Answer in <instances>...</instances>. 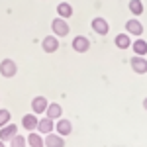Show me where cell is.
I'll list each match as a JSON object with an SVG mask.
<instances>
[{"label":"cell","instance_id":"cell-20","mask_svg":"<svg viewBox=\"0 0 147 147\" xmlns=\"http://www.w3.org/2000/svg\"><path fill=\"white\" fill-rule=\"evenodd\" d=\"M10 147H26V137L16 134V136L10 139Z\"/></svg>","mask_w":147,"mask_h":147},{"label":"cell","instance_id":"cell-21","mask_svg":"<svg viewBox=\"0 0 147 147\" xmlns=\"http://www.w3.org/2000/svg\"><path fill=\"white\" fill-rule=\"evenodd\" d=\"M10 120H12V114L2 108V110H0V127L6 125V124H10Z\"/></svg>","mask_w":147,"mask_h":147},{"label":"cell","instance_id":"cell-15","mask_svg":"<svg viewBox=\"0 0 147 147\" xmlns=\"http://www.w3.org/2000/svg\"><path fill=\"white\" fill-rule=\"evenodd\" d=\"M26 143H28L30 147H45L43 137H41V134H37V131H30V136H28V139H26Z\"/></svg>","mask_w":147,"mask_h":147},{"label":"cell","instance_id":"cell-12","mask_svg":"<svg viewBox=\"0 0 147 147\" xmlns=\"http://www.w3.org/2000/svg\"><path fill=\"white\" fill-rule=\"evenodd\" d=\"M125 34H129V35H141L143 34V26H141V22L139 20H127L125 22Z\"/></svg>","mask_w":147,"mask_h":147},{"label":"cell","instance_id":"cell-11","mask_svg":"<svg viewBox=\"0 0 147 147\" xmlns=\"http://www.w3.org/2000/svg\"><path fill=\"white\" fill-rule=\"evenodd\" d=\"M47 98L45 96H35L34 100H32V112L34 114H45L47 110Z\"/></svg>","mask_w":147,"mask_h":147},{"label":"cell","instance_id":"cell-7","mask_svg":"<svg viewBox=\"0 0 147 147\" xmlns=\"http://www.w3.org/2000/svg\"><path fill=\"white\" fill-rule=\"evenodd\" d=\"M43 143H45V147H65V139H63V136L51 131V134H45Z\"/></svg>","mask_w":147,"mask_h":147},{"label":"cell","instance_id":"cell-13","mask_svg":"<svg viewBox=\"0 0 147 147\" xmlns=\"http://www.w3.org/2000/svg\"><path fill=\"white\" fill-rule=\"evenodd\" d=\"M45 114H47V118H51V120H59L63 116V108H61V104L53 102V104H47Z\"/></svg>","mask_w":147,"mask_h":147},{"label":"cell","instance_id":"cell-22","mask_svg":"<svg viewBox=\"0 0 147 147\" xmlns=\"http://www.w3.org/2000/svg\"><path fill=\"white\" fill-rule=\"evenodd\" d=\"M143 108H145V112H147V98L143 100Z\"/></svg>","mask_w":147,"mask_h":147},{"label":"cell","instance_id":"cell-23","mask_svg":"<svg viewBox=\"0 0 147 147\" xmlns=\"http://www.w3.org/2000/svg\"><path fill=\"white\" fill-rule=\"evenodd\" d=\"M0 147H6V145H4V141H2V139H0Z\"/></svg>","mask_w":147,"mask_h":147},{"label":"cell","instance_id":"cell-14","mask_svg":"<svg viewBox=\"0 0 147 147\" xmlns=\"http://www.w3.org/2000/svg\"><path fill=\"white\" fill-rule=\"evenodd\" d=\"M22 125H24V129H28V131H35V129H37V116H35V114L24 116L22 118Z\"/></svg>","mask_w":147,"mask_h":147},{"label":"cell","instance_id":"cell-19","mask_svg":"<svg viewBox=\"0 0 147 147\" xmlns=\"http://www.w3.org/2000/svg\"><path fill=\"white\" fill-rule=\"evenodd\" d=\"M129 12L134 16H141L143 14V2L141 0H129Z\"/></svg>","mask_w":147,"mask_h":147},{"label":"cell","instance_id":"cell-6","mask_svg":"<svg viewBox=\"0 0 147 147\" xmlns=\"http://www.w3.org/2000/svg\"><path fill=\"white\" fill-rule=\"evenodd\" d=\"M41 47H43L45 53H55L59 49V37L57 35H45L41 39Z\"/></svg>","mask_w":147,"mask_h":147},{"label":"cell","instance_id":"cell-9","mask_svg":"<svg viewBox=\"0 0 147 147\" xmlns=\"http://www.w3.org/2000/svg\"><path fill=\"white\" fill-rule=\"evenodd\" d=\"M16 134H18V125L10 122V124L2 125V129H0V139H2V141L6 143V141H10V139L16 136Z\"/></svg>","mask_w":147,"mask_h":147},{"label":"cell","instance_id":"cell-2","mask_svg":"<svg viewBox=\"0 0 147 147\" xmlns=\"http://www.w3.org/2000/svg\"><path fill=\"white\" fill-rule=\"evenodd\" d=\"M16 73H18V65H16V61H12V59H4V61L0 63V75H2L4 79H12V77H16Z\"/></svg>","mask_w":147,"mask_h":147},{"label":"cell","instance_id":"cell-17","mask_svg":"<svg viewBox=\"0 0 147 147\" xmlns=\"http://www.w3.org/2000/svg\"><path fill=\"white\" fill-rule=\"evenodd\" d=\"M57 14H59V18H71L73 16V6L69 4V2H61V4H57Z\"/></svg>","mask_w":147,"mask_h":147},{"label":"cell","instance_id":"cell-1","mask_svg":"<svg viewBox=\"0 0 147 147\" xmlns=\"http://www.w3.org/2000/svg\"><path fill=\"white\" fill-rule=\"evenodd\" d=\"M51 30H53V35H57V37H65V35H69V32H71V28H69V24L65 18H55L53 22H51Z\"/></svg>","mask_w":147,"mask_h":147},{"label":"cell","instance_id":"cell-18","mask_svg":"<svg viewBox=\"0 0 147 147\" xmlns=\"http://www.w3.org/2000/svg\"><path fill=\"white\" fill-rule=\"evenodd\" d=\"M131 49L136 51V55H147V41L145 39H136L131 43Z\"/></svg>","mask_w":147,"mask_h":147},{"label":"cell","instance_id":"cell-10","mask_svg":"<svg viewBox=\"0 0 147 147\" xmlns=\"http://www.w3.org/2000/svg\"><path fill=\"white\" fill-rule=\"evenodd\" d=\"M55 129H57V134L59 136H71L73 134V124L69 122V120H65V118H59L57 120V125H55Z\"/></svg>","mask_w":147,"mask_h":147},{"label":"cell","instance_id":"cell-5","mask_svg":"<svg viewBox=\"0 0 147 147\" xmlns=\"http://www.w3.org/2000/svg\"><path fill=\"white\" fill-rule=\"evenodd\" d=\"M73 49H75L77 53H86V51L90 49L88 37H86V35H77V37H73Z\"/></svg>","mask_w":147,"mask_h":147},{"label":"cell","instance_id":"cell-8","mask_svg":"<svg viewBox=\"0 0 147 147\" xmlns=\"http://www.w3.org/2000/svg\"><path fill=\"white\" fill-rule=\"evenodd\" d=\"M55 129V120H51V118H41V120H37V131L41 134V136H45V134H51Z\"/></svg>","mask_w":147,"mask_h":147},{"label":"cell","instance_id":"cell-16","mask_svg":"<svg viewBox=\"0 0 147 147\" xmlns=\"http://www.w3.org/2000/svg\"><path fill=\"white\" fill-rule=\"evenodd\" d=\"M114 43H116L118 49H127V47H131L129 34H118V35H116V39H114Z\"/></svg>","mask_w":147,"mask_h":147},{"label":"cell","instance_id":"cell-4","mask_svg":"<svg viewBox=\"0 0 147 147\" xmlns=\"http://www.w3.org/2000/svg\"><path fill=\"white\" fill-rule=\"evenodd\" d=\"M90 28H92V32L98 34V35H106L110 32V24L106 22L104 18H94L90 22Z\"/></svg>","mask_w":147,"mask_h":147},{"label":"cell","instance_id":"cell-3","mask_svg":"<svg viewBox=\"0 0 147 147\" xmlns=\"http://www.w3.org/2000/svg\"><path fill=\"white\" fill-rule=\"evenodd\" d=\"M129 65H131V69H134V73H137V75L147 73V59L143 55H134L131 61H129Z\"/></svg>","mask_w":147,"mask_h":147}]
</instances>
